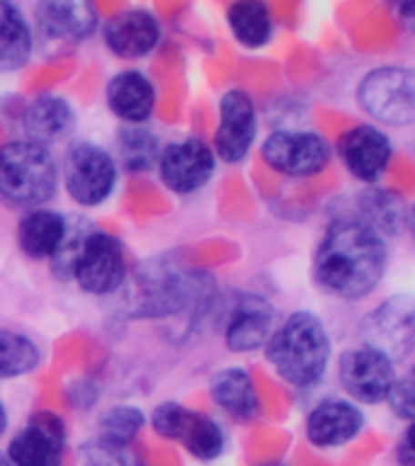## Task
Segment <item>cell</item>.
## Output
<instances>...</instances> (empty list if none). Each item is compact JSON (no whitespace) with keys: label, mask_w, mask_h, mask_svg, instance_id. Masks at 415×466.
I'll use <instances>...</instances> for the list:
<instances>
[{"label":"cell","mask_w":415,"mask_h":466,"mask_svg":"<svg viewBox=\"0 0 415 466\" xmlns=\"http://www.w3.org/2000/svg\"><path fill=\"white\" fill-rule=\"evenodd\" d=\"M384 236L357 217L328 226L313 255V279L335 299L357 301L377 289L386 269Z\"/></svg>","instance_id":"obj_1"},{"label":"cell","mask_w":415,"mask_h":466,"mask_svg":"<svg viewBox=\"0 0 415 466\" xmlns=\"http://www.w3.org/2000/svg\"><path fill=\"white\" fill-rule=\"evenodd\" d=\"M268 362L287 384L306 389L319 384L330 362V338L319 316L297 311L275 328L265 342Z\"/></svg>","instance_id":"obj_2"},{"label":"cell","mask_w":415,"mask_h":466,"mask_svg":"<svg viewBox=\"0 0 415 466\" xmlns=\"http://www.w3.org/2000/svg\"><path fill=\"white\" fill-rule=\"evenodd\" d=\"M58 185L56 163L46 146L29 138L0 148V197L20 209H39Z\"/></svg>","instance_id":"obj_3"},{"label":"cell","mask_w":415,"mask_h":466,"mask_svg":"<svg viewBox=\"0 0 415 466\" xmlns=\"http://www.w3.org/2000/svg\"><path fill=\"white\" fill-rule=\"evenodd\" d=\"M211 282L197 269H180L158 260L146 265L131 294V311L138 319H160L195 309L209 297Z\"/></svg>","instance_id":"obj_4"},{"label":"cell","mask_w":415,"mask_h":466,"mask_svg":"<svg viewBox=\"0 0 415 466\" xmlns=\"http://www.w3.org/2000/svg\"><path fill=\"white\" fill-rule=\"evenodd\" d=\"M359 107L377 122L389 127H408L415 119V76L410 68L381 66L357 86Z\"/></svg>","instance_id":"obj_5"},{"label":"cell","mask_w":415,"mask_h":466,"mask_svg":"<svg viewBox=\"0 0 415 466\" xmlns=\"http://www.w3.org/2000/svg\"><path fill=\"white\" fill-rule=\"evenodd\" d=\"M76 279L78 287L93 297H107L127 282V258L124 248L109 233L97 228L87 233L73 255L66 279Z\"/></svg>","instance_id":"obj_6"},{"label":"cell","mask_w":415,"mask_h":466,"mask_svg":"<svg viewBox=\"0 0 415 466\" xmlns=\"http://www.w3.org/2000/svg\"><path fill=\"white\" fill-rule=\"evenodd\" d=\"M66 192L80 207H97L112 195L116 185V163L105 148L78 141L64 158Z\"/></svg>","instance_id":"obj_7"},{"label":"cell","mask_w":415,"mask_h":466,"mask_svg":"<svg viewBox=\"0 0 415 466\" xmlns=\"http://www.w3.org/2000/svg\"><path fill=\"white\" fill-rule=\"evenodd\" d=\"M364 345L386 355L393 364L410 357L415 348V301L399 294L381 301L362 320Z\"/></svg>","instance_id":"obj_8"},{"label":"cell","mask_w":415,"mask_h":466,"mask_svg":"<svg viewBox=\"0 0 415 466\" xmlns=\"http://www.w3.org/2000/svg\"><path fill=\"white\" fill-rule=\"evenodd\" d=\"M153 430L166 440L180 442L192 457L211 461L224 451V432L209 415L195 413L180 403H160L151 415Z\"/></svg>","instance_id":"obj_9"},{"label":"cell","mask_w":415,"mask_h":466,"mask_svg":"<svg viewBox=\"0 0 415 466\" xmlns=\"http://www.w3.org/2000/svg\"><path fill=\"white\" fill-rule=\"evenodd\" d=\"M338 379L349 399L357 403H381L396 381V364L377 350L352 348L342 352L338 362Z\"/></svg>","instance_id":"obj_10"},{"label":"cell","mask_w":415,"mask_h":466,"mask_svg":"<svg viewBox=\"0 0 415 466\" xmlns=\"http://www.w3.org/2000/svg\"><path fill=\"white\" fill-rule=\"evenodd\" d=\"M262 158L289 177H311L330 163V146L313 131H275L262 144Z\"/></svg>","instance_id":"obj_11"},{"label":"cell","mask_w":415,"mask_h":466,"mask_svg":"<svg viewBox=\"0 0 415 466\" xmlns=\"http://www.w3.org/2000/svg\"><path fill=\"white\" fill-rule=\"evenodd\" d=\"M158 177L175 195H189L204 187L214 175L217 156L199 138L173 141L160 148Z\"/></svg>","instance_id":"obj_12"},{"label":"cell","mask_w":415,"mask_h":466,"mask_svg":"<svg viewBox=\"0 0 415 466\" xmlns=\"http://www.w3.org/2000/svg\"><path fill=\"white\" fill-rule=\"evenodd\" d=\"M66 450V428L49 410L35 413L27 425L7 444L10 466H61Z\"/></svg>","instance_id":"obj_13"},{"label":"cell","mask_w":415,"mask_h":466,"mask_svg":"<svg viewBox=\"0 0 415 466\" xmlns=\"http://www.w3.org/2000/svg\"><path fill=\"white\" fill-rule=\"evenodd\" d=\"M279 326V311L260 294H238L226 313L224 342L233 352H253L265 348Z\"/></svg>","instance_id":"obj_14"},{"label":"cell","mask_w":415,"mask_h":466,"mask_svg":"<svg viewBox=\"0 0 415 466\" xmlns=\"http://www.w3.org/2000/svg\"><path fill=\"white\" fill-rule=\"evenodd\" d=\"M255 105L246 90H228L218 102V127L214 148L224 163H240L255 141Z\"/></svg>","instance_id":"obj_15"},{"label":"cell","mask_w":415,"mask_h":466,"mask_svg":"<svg viewBox=\"0 0 415 466\" xmlns=\"http://www.w3.org/2000/svg\"><path fill=\"white\" fill-rule=\"evenodd\" d=\"M338 153L352 177L371 185L384 175L393 148L384 131L369 124H359L342 134Z\"/></svg>","instance_id":"obj_16"},{"label":"cell","mask_w":415,"mask_h":466,"mask_svg":"<svg viewBox=\"0 0 415 466\" xmlns=\"http://www.w3.org/2000/svg\"><path fill=\"white\" fill-rule=\"evenodd\" d=\"M364 428L362 410L349 400H320L306 418V437L313 447L335 450L352 442Z\"/></svg>","instance_id":"obj_17"},{"label":"cell","mask_w":415,"mask_h":466,"mask_svg":"<svg viewBox=\"0 0 415 466\" xmlns=\"http://www.w3.org/2000/svg\"><path fill=\"white\" fill-rule=\"evenodd\" d=\"M36 27L51 42H80L97 25L95 0H36Z\"/></svg>","instance_id":"obj_18"},{"label":"cell","mask_w":415,"mask_h":466,"mask_svg":"<svg viewBox=\"0 0 415 466\" xmlns=\"http://www.w3.org/2000/svg\"><path fill=\"white\" fill-rule=\"evenodd\" d=\"M160 39L158 20L146 10L115 15L105 27V44L119 58H141L156 49Z\"/></svg>","instance_id":"obj_19"},{"label":"cell","mask_w":415,"mask_h":466,"mask_svg":"<svg viewBox=\"0 0 415 466\" xmlns=\"http://www.w3.org/2000/svg\"><path fill=\"white\" fill-rule=\"evenodd\" d=\"M73 109L71 105L58 95H36L22 112V129L29 141L49 148L73 131Z\"/></svg>","instance_id":"obj_20"},{"label":"cell","mask_w":415,"mask_h":466,"mask_svg":"<svg viewBox=\"0 0 415 466\" xmlns=\"http://www.w3.org/2000/svg\"><path fill=\"white\" fill-rule=\"evenodd\" d=\"M107 105L124 124H144L156 107V87L144 73H116L107 86Z\"/></svg>","instance_id":"obj_21"},{"label":"cell","mask_w":415,"mask_h":466,"mask_svg":"<svg viewBox=\"0 0 415 466\" xmlns=\"http://www.w3.org/2000/svg\"><path fill=\"white\" fill-rule=\"evenodd\" d=\"M66 221L58 211L29 209L17 224V246L32 260H51L64 240Z\"/></svg>","instance_id":"obj_22"},{"label":"cell","mask_w":415,"mask_h":466,"mask_svg":"<svg viewBox=\"0 0 415 466\" xmlns=\"http://www.w3.org/2000/svg\"><path fill=\"white\" fill-rule=\"evenodd\" d=\"M211 399L236 420H248L258 413V393L253 379L240 367H228L214 374L209 384Z\"/></svg>","instance_id":"obj_23"},{"label":"cell","mask_w":415,"mask_h":466,"mask_svg":"<svg viewBox=\"0 0 415 466\" xmlns=\"http://www.w3.org/2000/svg\"><path fill=\"white\" fill-rule=\"evenodd\" d=\"M32 54V32L13 0H0V71H17Z\"/></svg>","instance_id":"obj_24"},{"label":"cell","mask_w":415,"mask_h":466,"mask_svg":"<svg viewBox=\"0 0 415 466\" xmlns=\"http://www.w3.org/2000/svg\"><path fill=\"white\" fill-rule=\"evenodd\" d=\"M228 27L248 49H260L272 36V13L265 0H233L228 7Z\"/></svg>","instance_id":"obj_25"},{"label":"cell","mask_w":415,"mask_h":466,"mask_svg":"<svg viewBox=\"0 0 415 466\" xmlns=\"http://www.w3.org/2000/svg\"><path fill=\"white\" fill-rule=\"evenodd\" d=\"M357 207L362 214H357V218H362L364 224H369L377 233H396L403 231L406 224V204L400 202L399 197L386 192V189H369L362 192L357 199Z\"/></svg>","instance_id":"obj_26"},{"label":"cell","mask_w":415,"mask_h":466,"mask_svg":"<svg viewBox=\"0 0 415 466\" xmlns=\"http://www.w3.org/2000/svg\"><path fill=\"white\" fill-rule=\"evenodd\" d=\"M116 153H119L124 170L144 173L158 163L160 144L158 138L153 137L148 129H144L141 124H127L116 138Z\"/></svg>","instance_id":"obj_27"},{"label":"cell","mask_w":415,"mask_h":466,"mask_svg":"<svg viewBox=\"0 0 415 466\" xmlns=\"http://www.w3.org/2000/svg\"><path fill=\"white\" fill-rule=\"evenodd\" d=\"M42 355L36 342L17 330L0 328V381L15 377H25L36 370Z\"/></svg>","instance_id":"obj_28"},{"label":"cell","mask_w":415,"mask_h":466,"mask_svg":"<svg viewBox=\"0 0 415 466\" xmlns=\"http://www.w3.org/2000/svg\"><path fill=\"white\" fill-rule=\"evenodd\" d=\"M144 413L134 406H112L100 415L97 430L100 440L112 444H131V440L138 435V430L144 428Z\"/></svg>","instance_id":"obj_29"},{"label":"cell","mask_w":415,"mask_h":466,"mask_svg":"<svg viewBox=\"0 0 415 466\" xmlns=\"http://www.w3.org/2000/svg\"><path fill=\"white\" fill-rule=\"evenodd\" d=\"M389 400V406H391V413L396 418H400L403 422H413L415 418V381L413 374H406V377H400L393 381L391 391L386 396Z\"/></svg>","instance_id":"obj_30"},{"label":"cell","mask_w":415,"mask_h":466,"mask_svg":"<svg viewBox=\"0 0 415 466\" xmlns=\"http://www.w3.org/2000/svg\"><path fill=\"white\" fill-rule=\"evenodd\" d=\"M396 461L400 466H413L415 464V450H413V430L410 425L406 428L403 437H400V442L396 444Z\"/></svg>","instance_id":"obj_31"},{"label":"cell","mask_w":415,"mask_h":466,"mask_svg":"<svg viewBox=\"0 0 415 466\" xmlns=\"http://www.w3.org/2000/svg\"><path fill=\"white\" fill-rule=\"evenodd\" d=\"M396 10H399L406 20H410V15H413V5H415V0H389Z\"/></svg>","instance_id":"obj_32"},{"label":"cell","mask_w":415,"mask_h":466,"mask_svg":"<svg viewBox=\"0 0 415 466\" xmlns=\"http://www.w3.org/2000/svg\"><path fill=\"white\" fill-rule=\"evenodd\" d=\"M7 428V413H5V406H3V400H0V435L5 432Z\"/></svg>","instance_id":"obj_33"},{"label":"cell","mask_w":415,"mask_h":466,"mask_svg":"<svg viewBox=\"0 0 415 466\" xmlns=\"http://www.w3.org/2000/svg\"><path fill=\"white\" fill-rule=\"evenodd\" d=\"M0 466H10V461H7L5 451H0Z\"/></svg>","instance_id":"obj_34"},{"label":"cell","mask_w":415,"mask_h":466,"mask_svg":"<svg viewBox=\"0 0 415 466\" xmlns=\"http://www.w3.org/2000/svg\"><path fill=\"white\" fill-rule=\"evenodd\" d=\"M265 466H282V464H265Z\"/></svg>","instance_id":"obj_35"}]
</instances>
